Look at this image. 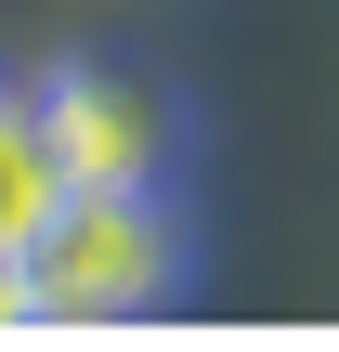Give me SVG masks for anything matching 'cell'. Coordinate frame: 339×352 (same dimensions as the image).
<instances>
[{
    "label": "cell",
    "mask_w": 339,
    "mask_h": 352,
    "mask_svg": "<svg viewBox=\"0 0 339 352\" xmlns=\"http://www.w3.org/2000/svg\"><path fill=\"white\" fill-rule=\"evenodd\" d=\"M26 91H39V131H52L65 183H183L196 118H183V91L157 65H131V52H52Z\"/></svg>",
    "instance_id": "cell-2"
},
{
    "label": "cell",
    "mask_w": 339,
    "mask_h": 352,
    "mask_svg": "<svg viewBox=\"0 0 339 352\" xmlns=\"http://www.w3.org/2000/svg\"><path fill=\"white\" fill-rule=\"evenodd\" d=\"M0 327H26V261L0 248Z\"/></svg>",
    "instance_id": "cell-4"
},
{
    "label": "cell",
    "mask_w": 339,
    "mask_h": 352,
    "mask_svg": "<svg viewBox=\"0 0 339 352\" xmlns=\"http://www.w3.org/2000/svg\"><path fill=\"white\" fill-rule=\"evenodd\" d=\"M196 274L183 183H65V209L26 235V327H144Z\"/></svg>",
    "instance_id": "cell-1"
},
{
    "label": "cell",
    "mask_w": 339,
    "mask_h": 352,
    "mask_svg": "<svg viewBox=\"0 0 339 352\" xmlns=\"http://www.w3.org/2000/svg\"><path fill=\"white\" fill-rule=\"evenodd\" d=\"M65 209V157H52V131H39V91L26 78H0V248L26 261V235Z\"/></svg>",
    "instance_id": "cell-3"
}]
</instances>
